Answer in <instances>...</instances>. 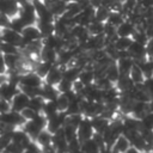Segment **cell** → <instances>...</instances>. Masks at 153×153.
<instances>
[{"label": "cell", "mask_w": 153, "mask_h": 153, "mask_svg": "<svg viewBox=\"0 0 153 153\" xmlns=\"http://www.w3.org/2000/svg\"><path fill=\"white\" fill-rule=\"evenodd\" d=\"M75 153H82V151H80V152H75Z\"/></svg>", "instance_id": "obj_53"}, {"label": "cell", "mask_w": 153, "mask_h": 153, "mask_svg": "<svg viewBox=\"0 0 153 153\" xmlns=\"http://www.w3.org/2000/svg\"><path fill=\"white\" fill-rule=\"evenodd\" d=\"M94 84L100 88V90H108V88H111L112 86H115V84L106 76V75H102V76H98L94 81Z\"/></svg>", "instance_id": "obj_39"}, {"label": "cell", "mask_w": 153, "mask_h": 153, "mask_svg": "<svg viewBox=\"0 0 153 153\" xmlns=\"http://www.w3.org/2000/svg\"><path fill=\"white\" fill-rule=\"evenodd\" d=\"M143 87L146 88V91L149 93L151 98L153 99V76L152 78H147L143 82Z\"/></svg>", "instance_id": "obj_48"}, {"label": "cell", "mask_w": 153, "mask_h": 153, "mask_svg": "<svg viewBox=\"0 0 153 153\" xmlns=\"http://www.w3.org/2000/svg\"><path fill=\"white\" fill-rule=\"evenodd\" d=\"M0 122H1V124H5V126H11L13 128H20V127L24 126L26 120L24 118L22 112L14 111V110H10L7 112L1 114Z\"/></svg>", "instance_id": "obj_1"}, {"label": "cell", "mask_w": 153, "mask_h": 153, "mask_svg": "<svg viewBox=\"0 0 153 153\" xmlns=\"http://www.w3.org/2000/svg\"><path fill=\"white\" fill-rule=\"evenodd\" d=\"M105 75L116 85L117 80H118L120 76H121V72H120V69H118V66H117V62H116V61H114V62L106 68Z\"/></svg>", "instance_id": "obj_30"}, {"label": "cell", "mask_w": 153, "mask_h": 153, "mask_svg": "<svg viewBox=\"0 0 153 153\" xmlns=\"http://www.w3.org/2000/svg\"><path fill=\"white\" fill-rule=\"evenodd\" d=\"M29 102H30V97H29L26 93H24L23 91H20V92L12 99V102H11V104H12V110L22 112L25 108L29 106Z\"/></svg>", "instance_id": "obj_13"}, {"label": "cell", "mask_w": 153, "mask_h": 153, "mask_svg": "<svg viewBox=\"0 0 153 153\" xmlns=\"http://www.w3.org/2000/svg\"><path fill=\"white\" fill-rule=\"evenodd\" d=\"M1 42H6L13 45L19 47L20 49L24 48V38L20 32L12 30L11 27L1 29Z\"/></svg>", "instance_id": "obj_2"}, {"label": "cell", "mask_w": 153, "mask_h": 153, "mask_svg": "<svg viewBox=\"0 0 153 153\" xmlns=\"http://www.w3.org/2000/svg\"><path fill=\"white\" fill-rule=\"evenodd\" d=\"M136 31V25L131 23L130 20L126 19L118 27H117V35L118 37H131Z\"/></svg>", "instance_id": "obj_18"}, {"label": "cell", "mask_w": 153, "mask_h": 153, "mask_svg": "<svg viewBox=\"0 0 153 153\" xmlns=\"http://www.w3.org/2000/svg\"><path fill=\"white\" fill-rule=\"evenodd\" d=\"M20 92V87L17 84H13L6 79H2L1 86H0V96L1 98L12 102V99Z\"/></svg>", "instance_id": "obj_5"}, {"label": "cell", "mask_w": 153, "mask_h": 153, "mask_svg": "<svg viewBox=\"0 0 153 153\" xmlns=\"http://www.w3.org/2000/svg\"><path fill=\"white\" fill-rule=\"evenodd\" d=\"M146 51H147V57L153 59V38H149L148 42L146 43Z\"/></svg>", "instance_id": "obj_49"}, {"label": "cell", "mask_w": 153, "mask_h": 153, "mask_svg": "<svg viewBox=\"0 0 153 153\" xmlns=\"http://www.w3.org/2000/svg\"><path fill=\"white\" fill-rule=\"evenodd\" d=\"M55 102H56V105L59 108V111H67V109L69 106V103H71L69 99L67 98V96L63 94V93H60V96L57 97V99Z\"/></svg>", "instance_id": "obj_43"}, {"label": "cell", "mask_w": 153, "mask_h": 153, "mask_svg": "<svg viewBox=\"0 0 153 153\" xmlns=\"http://www.w3.org/2000/svg\"><path fill=\"white\" fill-rule=\"evenodd\" d=\"M54 67V63H50V62H47V61H42L39 60L37 62V65L35 66V72L41 76V78H45L48 75V73L50 72V69Z\"/></svg>", "instance_id": "obj_28"}, {"label": "cell", "mask_w": 153, "mask_h": 153, "mask_svg": "<svg viewBox=\"0 0 153 153\" xmlns=\"http://www.w3.org/2000/svg\"><path fill=\"white\" fill-rule=\"evenodd\" d=\"M22 35H23V38H24V47L27 43H30V42L39 41V39L43 38L42 37V33H41V31L38 29V26H37V24H35V25H27L23 30Z\"/></svg>", "instance_id": "obj_10"}, {"label": "cell", "mask_w": 153, "mask_h": 153, "mask_svg": "<svg viewBox=\"0 0 153 153\" xmlns=\"http://www.w3.org/2000/svg\"><path fill=\"white\" fill-rule=\"evenodd\" d=\"M17 1H18V2H19L22 6H23V5H25L26 2H29V1H31V0H17Z\"/></svg>", "instance_id": "obj_52"}, {"label": "cell", "mask_w": 153, "mask_h": 153, "mask_svg": "<svg viewBox=\"0 0 153 153\" xmlns=\"http://www.w3.org/2000/svg\"><path fill=\"white\" fill-rule=\"evenodd\" d=\"M94 134H96V131H94V128L92 126L91 118L90 117H84L81 124L78 128V137H79V140L81 142L86 141L88 139H92Z\"/></svg>", "instance_id": "obj_7"}, {"label": "cell", "mask_w": 153, "mask_h": 153, "mask_svg": "<svg viewBox=\"0 0 153 153\" xmlns=\"http://www.w3.org/2000/svg\"><path fill=\"white\" fill-rule=\"evenodd\" d=\"M27 25L25 24V22L20 18V16H17V17H14V18H11V22H10V26L8 27H11L12 30H14V31H17V32H23V30L26 27Z\"/></svg>", "instance_id": "obj_37"}, {"label": "cell", "mask_w": 153, "mask_h": 153, "mask_svg": "<svg viewBox=\"0 0 153 153\" xmlns=\"http://www.w3.org/2000/svg\"><path fill=\"white\" fill-rule=\"evenodd\" d=\"M20 48L6 42H1V51L2 55H13V54H20Z\"/></svg>", "instance_id": "obj_41"}, {"label": "cell", "mask_w": 153, "mask_h": 153, "mask_svg": "<svg viewBox=\"0 0 153 153\" xmlns=\"http://www.w3.org/2000/svg\"><path fill=\"white\" fill-rule=\"evenodd\" d=\"M29 135H30V137L33 140V141H36V139H37V136L39 135V133L43 130V129H41L33 121H26L25 123H24V126L22 127Z\"/></svg>", "instance_id": "obj_27"}, {"label": "cell", "mask_w": 153, "mask_h": 153, "mask_svg": "<svg viewBox=\"0 0 153 153\" xmlns=\"http://www.w3.org/2000/svg\"><path fill=\"white\" fill-rule=\"evenodd\" d=\"M87 29H88V32L91 36H100V35H104L105 23L94 19L93 22H91V24L87 26Z\"/></svg>", "instance_id": "obj_29"}, {"label": "cell", "mask_w": 153, "mask_h": 153, "mask_svg": "<svg viewBox=\"0 0 153 153\" xmlns=\"http://www.w3.org/2000/svg\"><path fill=\"white\" fill-rule=\"evenodd\" d=\"M53 145L61 153H68V140L65 135L63 128L53 134Z\"/></svg>", "instance_id": "obj_12"}, {"label": "cell", "mask_w": 153, "mask_h": 153, "mask_svg": "<svg viewBox=\"0 0 153 153\" xmlns=\"http://www.w3.org/2000/svg\"><path fill=\"white\" fill-rule=\"evenodd\" d=\"M126 153H141V151H139V149H136V148H134V147H130Z\"/></svg>", "instance_id": "obj_51"}, {"label": "cell", "mask_w": 153, "mask_h": 153, "mask_svg": "<svg viewBox=\"0 0 153 153\" xmlns=\"http://www.w3.org/2000/svg\"><path fill=\"white\" fill-rule=\"evenodd\" d=\"M24 151H25V148L23 146H20L19 143H16L13 141L4 149V152H6V153H24Z\"/></svg>", "instance_id": "obj_45"}, {"label": "cell", "mask_w": 153, "mask_h": 153, "mask_svg": "<svg viewBox=\"0 0 153 153\" xmlns=\"http://www.w3.org/2000/svg\"><path fill=\"white\" fill-rule=\"evenodd\" d=\"M67 117H68V114H67L66 111H59L56 115H54V116H51V117L48 118L47 129H48L51 134L59 131V130L62 129L63 126L66 124Z\"/></svg>", "instance_id": "obj_4"}, {"label": "cell", "mask_w": 153, "mask_h": 153, "mask_svg": "<svg viewBox=\"0 0 153 153\" xmlns=\"http://www.w3.org/2000/svg\"><path fill=\"white\" fill-rule=\"evenodd\" d=\"M41 153H57V149L55 148V146L53 143L47 145V146H42L41 147Z\"/></svg>", "instance_id": "obj_50"}, {"label": "cell", "mask_w": 153, "mask_h": 153, "mask_svg": "<svg viewBox=\"0 0 153 153\" xmlns=\"http://www.w3.org/2000/svg\"><path fill=\"white\" fill-rule=\"evenodd\" d=\"M22 5L17 0H1V13L6 14L10 18L19 16Z\"/></svg>", "instance_id": "obj_8"}, {"label": "cell", "mask_w": 153, "mask_h": 153, "mask_svg": "<svg viewBox=\"0 0 153 153\" xmlns=\"http://www.w3.org/2000/svg\"><path fill=\"white\" fill-rule=\"evenodd\" d=\"M63 69H65V67H62L60 65H54V67L50 69L48 75L44 78V82L57 86L60 84V81L63 79Z\"/></svg>", "instance_id": "obj_11"}, {"label": "cell", "mask_w": 153, "mask_h": 153, "mask_svg": "<svg viewBox=\"0 0 153 153\" xmlns=\"http://www.w3.org/2000/svg\"><path fill=\"white\" fill-rule=\"evenodd\" d=\"M41 96L45 100H56L57 97L60 96V91L56 86L44 82L41 87Z\"/></svg>", "instance_id": "obj_16"}, {"label": "cell", "mask_w": 153, "mask_h": 153, "mask_svg": "<svg viewBox=\"0 0 153 153\" xmlns=\"http://www.w3.org/2000/svg\"><path fill=\"white\" fill-rule=\"evenodd\" d=\"M44 84V79L41 78L35 71H29L22 75L19 86H27V87H42Z\"/></svg>", "instance_id": "obj_6"}, {"label": "cell", "mask_w": 153, "mask_h": 153, "mask_svg": "<svg viewBox=\"0 0 153 153\" xmlns=\"http://www.w3.org/2000/svg\"><path fill=\"white\" fill-rule=\"evenodd\" d=\"M39 60L56 65L57 63V60H59V51L55 50L54 48L43 45V48L41 50V54H39Z\"/></svg>", "instance_id": "obj_15"}, {"label": "cell", "mask_w": 153, "mask_h": 153, "mask_svg": "<svg viewBox=\"0 0 153 153\" xmlns=\"http://www.w3.org/2000/svg\"><path fill=\"white\" fill-rule=\"evenodd\" d=\"M59 112V108L56 105V102L55 100H47L44 106H43V110H42V114L44 116H47V118L56 115Z\"/></svg>", "instance_id": "obj_33"}, {"label": "cell", "mask_w": 153, "mask_h": 153, "mask_svg": "<svg viewBox=\"0 0 153 153\" xmlns=\"http://www.w3.org/2000/svg\"><path fill=\"white\" fill-rule=\"evenodd\" d=\"M141 129L153 130V111L147 112V114L141 118Z\"/></svg>", "instance_id": "obj_42"}, {"label": "cell", "mask_w": 153, "mask_h": 153, "mask_svg": "<svg viewBox=\"0 0 153 153\" xmlns=\"http://www.w3.org/2000/svg\"><path fill=\"white\" fill-rule=\"evenodd\" d=\"M79 80H80L85 86H88V85L94 84V81H96V73H94L93 65H92V66H88V67H86V68H84V69H81Z\"/></svg>", "instance_id": "obj_19"}, {"label": "cell", "mask_w": 153, "mask_h": 153, "mask_svg": "<svg viewBox=\"0 0 153 153\" xmlns=\"http://www.w3.org/2000/svg\"><path fill=\"white\" fill-rule=\"evenodd\" d=\"M111 11L110 8L105 7V6H100L96 10V16H94V19L96 20H99V22H103V23H106L108 22V18L110 16Z\"/></svg>", "instance_id": "obj_38"}, {"label": "cell", "mask_w": 153, "mask_h": 153, "mask_svg": "<svg viewBox=\"0 0 153 153\" xmlns=\"http://www.w3.org/2000/svg\"><path fill=\"white\" fill-rule=\"evenodd\" d=\"M124 20H126V16L122 12H120V11H111V13H110L106 23L111 24L115 27H118Z\"/></svg>", "instance_id": "obj_31"}, {"label": "cell", "mask_w": 153, "mask_h": 153, "mask_svg": "<svg viewBox=\"0 0 153 153\" xmlns=\"http://www.w3.org/2000/svg\"><path fill=\"white\" fill-rule=\"evenodd\" d=\"M80 73H81L80 67H78L75 65H69V66L65 67V69H63V78L72 82H75L76 80H79Z\"/></svg>", "instance_id": "obj_23"}, {"label": "cell", "mask_w": 153, "mask_h": 153, "mask_svg": "<svg viewBox=\"0 0 153 153\" xmlns=\"http://www.w3.org/2000/svg\"><path fill=\"white\" fill-rule=\"evenodd\" d=\"M130 57L135 61V62H140L145 59H147V51H146V44L139 43L136 41H134L130 45V48L128 49Z\"/></svg>", "instance_id": "obj_9"}, {"label": "cell", "mask_w": 153, "mask_h": 153, "mask_svg": "<svg viewBox=\"0 0 153 153\" xmlns=\"http://www.w3.org/2000/svg\"><path fill=\"white\" fill-rule=\"evenodd\" d=\"M81 151L82 153H98L100 151L99 146L97 145V142L94 141V139H88L86 141L81 142Z\"/></svg>", "instance_id": "obj_32"}, {"label": "cell", "mask_w": 153, "mask_h": 153, "mask_svg": "<svg viewBox=\"0 0 153 153\" xmlns=\"http://www.w3.org/2000/svg\"><path fill=\"white\" fill-rule=\"evenodd\" d=\"M19 16L25 22L26 25H35V24H37L38 16H37V12H36V8H35V5H33L32 1H29L25 5L22 6Z\"/></svg>", "instance_id": "obj_3"}, {"label": "cell", "mask_w": 153, "mask_h": 153, "mask_svg": "<svg viewBox=\"0 0 153 153\" xmlns=\"http://www.w3.org/2000/svg\"><path fill=\"white\" fill-rule=\"evenodd\" d=\"M134 39L131 37H117V39L114 42L117 50H128L131 45Z\"/></svg>", "instance_id": "obj_36"}, {"label": "cell", "mask_w": 153, "mask_h": 153, "mask_svg": "<svg viewBox=\"0 0 153 153\" xmlns=\"http://www.w3.org/2000/svg\"><path fill=\"white\" fill-rule=\"evenodd\" d=\"M36 141H37V143H38L41 147H42V146L50 145V143H53V134H51L48 129H43V130L39 133V135L37 136Z\"/></svg>", "instance_id": "obj_35"}, {"label": "cell", "mask_w": 153, "mask_h": 153, "mask_svg": "<svg viewBox=\"0 0 153 153\" xmlns=\"http://www.w3.org/2000/svg\"><path fill=\"white\" fill-rule=\"evenodd\" d=\"M130 147H131V143H130L129 139L124 134H122V135H120L117 137V140L114 143V146H112L111 149L115 151V152H117V153H126Z\"/></svg>", "instance_id": "obj_21"}, {"label": "cell", "mask_w": 153, "mask_h": 153, "mask_svg": "<svg viewBox=\"0 0 153 153\" xmlns=\"http://www.w3.org/2000/svg\"><path fill=\"white\" fill-rule=\"evenodd\" d=\"M134 86H135V84L133 82V80L130 79L129 75H121L116 82V87L120 90L121 93L129 92Z\"/></svg>", "instance_id": "obj_24"}, {"label": "cell", "mask_w": 153, "mask_h": 153, "mask_svg": "<svg viewBox=\"0 0 153 153\" xmlns=\"http://www.w3.org/2000/svg\"><path fill=\"white\" fill-rule=\"evenodd\" d=\"M37 26L42 33V37L45 38L53 33H55V24L54 22H42L37 20Z\"/></svg>", "instance_id": "obj_25"}, {"label": "cell", "mask_w": 153, "mask_h": 153, "mask_svg": "<svg viewBox=\"0 0 153 153\" xmlns=\"http://www.w3.org/2000/svg\"><path fill=\"white\" fill-rule=\"evenodd\" d=\"M129 76H130V79L133 80V82L135 84V85H142L143 82H145V80H146V76H145V74H143V72L141 71V68L139 67V65H134V67L131 68V71H130V73H129Z\"/></svg>", "instance_id": "obj_26"}, {"label": "cell", "mask_w": 153, "mask_h": 153, "mask_svg": "<svg viewBox=\"0 0 153 153\" xmlns=\"http://www.w3.org/2000/svg\"><path fill=\"white\" fill-rule=\"evenodd\" d=\"M73 84H74V82H72V81H69V80H67V79H65V78H63L56 87L59 88L60 93H66V92H68V91L73 90Z\"/></svg>", "instance_id": "obj_44"}, {"label": "cell", "mask_w": 153, "mask_h": 153, "mask_svg": "<svg viewBox=\"0 0 153 153\" xmlns=\"http://www.w3.org/2000/svg\"><path fill=\"white\" fill-rule=\"evenodd\" d=\"M147 112H149V105L148 103L146 102H139V100H135L134 102V105H133V109H131V116L141 120Z\"/></svg>", "instance_id": "obj_20"}, {"label": "cell", "mask_w": 153, "mask_h": 153, "mask_svg": "<svg viewBox=\"0 0 153 153\" xmlns=\"http://www.w3.org/2000/svg\"><path fill=\"white\" fill-rule=\"evenodd\" d=\"M38 112L37 111H35L33 109H31V108H25L23 111H22V115L24 116V118L26 120V121H31V120H33L35 117H36V115H37Z\"/></svg>", "instance_id": "obj_46"}, {"label": "cell", "mask_w": 153, "mask_h": 153, "mask_svg": "<svg viewBox=\"0 0 153 153\" xmlns=\"http://www.w3.org/2000/svg\"><path fill=\"white\" fill-rule=\"evenodd\" d=\"M116 62H117L118 69H120V72H121V75H129L131 68H133L134 65H135V61H134L130 56H128V57H121V59H118Z\"/></svg>", "instance_id": "obj_22"}, {"label": "cell", "mask_w": 153, "mask_h": 153, "mask_svg": "<svg viewBox=\"0 0 153 153\" xmlns=\"http://www.w3.org/2000/svg\"><path fill=\"white\" fill-rule=\"evenodd\" d=\"M63 131H65V135H66L68 142H69V141H73V140H75V139H79V137H78V128H75V127L72 126V124L66 123V124L63 126Z\"/></svg>", "instance_id": "obj_40"}, {"label": "cell", "mask_w": 153, "mask_h": 153, "mask_svg": "<svg viewBox=\"0 0 153 153\" xmlns=\"http://www.w3.org/2000/svg\"><path fill=\"white\" fill-rule=\"evenodd\" d=\"M31 1H37V0H31Z\"/></svg>", "instance_id": "obj_54"}, {"label": "cell", "mask_w": 153, "mask_h": 153, "mask_svg": "<svg viewBox=\"0 0 153 153\" xmlns=\"http://www.w3.org/2000/svg\"><path fill=\"white\" fill-rule=\"evenodd\" d=\"M45 102H47V100H45L42 96H35V97H31V98H30V102H29V108L33 109V110L37 111V112H42Z\"/></svg>", "instance_id": "obj_34"}, {"label": "cell", "mask_w": 153, "mask_h": 153, "mask_svg": "<svg viewBox=\"0 0 153 153\" xmlns=\"http://www.w3.org/2000/svg\"><path fill=\"white\" fill-rule=\"evenodd\" d=\"M92 121V126L94 128V131L98 133V134H104L105 130L110 127V123H111V120L105 117V116H96L93 118H91Z\"/></svg>", "instance_id": "obj_14"}, {"label": "cell", "mask_w": 153, "mask_h": 153, "mask_svg": "<svg viewBox=\"0 0 153 153\" xmlns=\"http://www.w3.org/2000/svg\"><path fill=\"white\" fill-rule=\"evenodd\" d=\"M10 110H12V104H11V102H10V100H6V99H4V98H1V99H0V112L4 114V112H7V111H10Z\"/></svg>", "instance_id": "obj_47"}, {"label": "cell", "mask_w": 153, "mask_h": 153, "mask_svg": "<svg viewBox=\"0 0 153 153\" xmlns=\"http://www.w3.org/2000/svg\"><path fill=\"white\" fill-rule=\"evenodd\" d=\"M12 141L16 142V143H19L20 146H23L24 148H26V146L32 141V139H31L30 135L20 127V128H17V129L13 131Z\"/></svg>", "instance_id": "obj_17"}]
</instances>
